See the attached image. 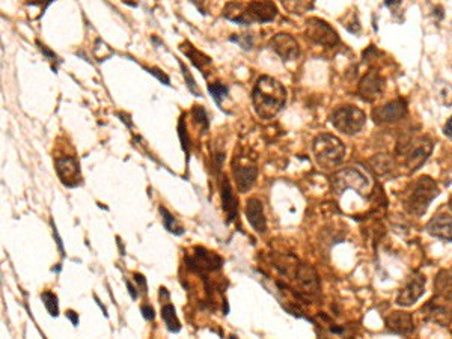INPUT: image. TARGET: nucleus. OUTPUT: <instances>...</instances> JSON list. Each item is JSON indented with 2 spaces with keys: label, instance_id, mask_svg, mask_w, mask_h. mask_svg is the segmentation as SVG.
<instances>
[{
  "label": "nucleus",
  "instance_id": "obj_25",
  "mask_svg": "<svg viewBox=\"0 0 452 339\" xmlns=\"http://www.w3.org/2000/svg\"><path fill=\"white\" fill-rule=\"evenodd\" d=\"M282 5L293 14H304L314 6V0H282Z\"/></svg>",
  "mask_w": 452,
  "mask_h": 339
},
{
  "label": "nucleus",
  "instance_id": "obj_38",
  "mask_svg": "<svg viewBox=\"0 0 452 339\" xmlns=\"http://www.w3.org/2000/svg\"><path fill=\"white\" fill-rule=\"evenodd\" d=\"M38 45H39V50H41V53H44V55H45L47 58H50V59H58V56H56V55H55L53 52H50V50H49V49H47L45 45H42L41 42H38Z\"/></svg>",
  "mask_w": 452,
  "mask_h": 339
},
{
  "label": "nucleus",
  "instance_id": "obj_14",
  "mask_svg": "<svg viewBox=\"0 0 452 339\" xmlns=\"http://www.w3.org/2000/svg\"><path fill=\"white\" fill-rule=\"evenodd\" d=\"M383 89H385V80L375 72H368L359 82L358 93L363 101L372 103L383 93Z\"/></svg>",
  "mask_w": 452,
  "mask_h": 339
},
{
  "label": "nucleus",
  "instance_id": "obj_18",
  "mask_svg": "<svg viewBox=\"0 0 452 339\" xmlns=\"http://www.w3.org/2000/svg\"><path fill=\"white\" fill-rule=\"evenodd\" d=\"M246 219L249 225L253 228L255 232L258 234H266L267 232V219L264 214V207L263 202L256 198H250L246 202Z\"/></svg>",
  "mask_w": 452,
  "mask_h": 339
},
{
  "label": "nucleus",
  "instance_id": "obj_7",
  "mask_svg": "<svg viewBox=\"0 0 452 339\" xmlns=\"http://www.w3.org/2000/svg\"><path fill=\"white\" fill-rule=\"evenodd\" d=\"M185 264L193 273L207 280L210 273L219 272L222 269L223 259L217 253L207 250L205 247H195L193 253L185 255Z\"/></svg>",
  "mask_w": 452,
  "mask_h": 339
},
{
  "label": "nucleus",
  "instance_id": "obj_22",
  "mask_svg": "<svg viewBox=\"0 0 452 339\" xmlns=\"http://www.w3.org/2000/svg\"><path fill=\"white\" fill-rule=\"evenodd\" d=\"M180 50L184 53V56L192 62L198 69H201V71H205V68L211 65L210 58H208L205 53L199 52V50H198L192 42H188V41L181 42Z\"/></svg>",
  "mask_w": 452,
  "mask_h": 339
},
{
  "label": "nucleus",
  "instance_id": "obj_35",
  "mask_svg": "<svg viewBox=\"0 0 452 339\" xmlns=\"http://www.w3.org/2000/svg\"><path fill=\"white\" fill-rule=\"evenodd\" d=\"M134 280H136V285H137V288L144 293V294H147V279L144 278L142 275H139V273H134Z\"/></svg>",
  "mask_w": 452,
  "mask_h": 339
},
{
  "label": "nucleus",
  "instance_id": "obj_34",
  "mask_svg": "<svg viewBox=\"0 0 452 339\" xmlns=\"http://www.w3.org/2000/svg\"><path fill=\"white\" fill-rule=\"evenodd\" d=\"M147 69H148V72H150V74H152L154 77H157V79H158L161 83H164V85H168V86L171 85V80H169V77H168V76H166L163 71H160L158 68H147Z\"/></svg>",
  "mask_w": 452,
  "mask_h": 339
},
{
  "label": "nucleus",
  "instance_id": "obj_11",
  "mask_svg": "<svg viewBox=\"0 0 452 339\" xmlns=\"http://www.w3.org/2000/svg\"><path fill=\"white\" fill-rule=\"evenodd\" d=\"M55 167L56 174L62 181V184L66 187H77L82 184V172L79 160L73 155H63L55 158Z\"/></svg>",
  "mask_w": 452,
  "mask_h": 339
},
{
  "label": "nucleus",
  "instance_id": "obj_29",
  "mask_svg": "<svg viewBox=\"0 0 452 339\" xmlns=\"http://www.w3.org/2000/svg\"><path fill=\"white\" fill-rule=\"evenodd\" d=\"M372 166H374V169H375V172L377 174H380V175H385V174H388L389 171H391L392 167V160L388 157V155H377L372 161Z\"/></svg>",
  "mask_w": 452,
  "mask_h": 339
},
{
  "label": "nucleus",
  "instance_id": "obj_15",
  "mask_svg": "<svg viewBox=\"0 0 452 339\" xmlns=\"http://www.w3.org/2000/svg\"><path fill=\"white\" fill-rule=\"evenodd\" d=\"M220 199H222V210L226 214V220L231 223L237 220L239 216V199L234 193L231 181L226 175H222L220 180Z\"/></svg>",
  "mask_w": 452,
  "mask_h": 339
},
{
  "label": "nucleus",
  "instance_id": "obj_10",
  "mask_svg": "<svg viewBox=\"0 0 452 339\" xmlns=\"http://www.w3.org/2000/svg\"><path fill=\"white\" fill-rule=\"evenodd\" d=\"M423 310L426 312V320L437 323L440 326H448L452 318V297L451 294L440 293V296L434 297Z\"/></svg>",
  "mask_w": 452,
  "mask_h": 339
},
{
  "label": "nucleus",
  "instance_id": "obj_1",
  "mask_svg": "<svg viewBox=\"0 0 452 339\" xmlns=\"http://www.w3.org/2000/svg\"><path fill=\"white\" fill-rule=\"evenodd\" d=\"M287 103L285 86L270 76H261L252 91V104L261 119H273Z\"/></svg>",
  "mask_w": 452,
  "mask_h": 339
},
{
  "label": "nucleus",
  "instance_id": "obj_6",
  "mask_svg": "<svg viewBox=\"0 0 452 339\" xmlns=\"http://www.w3.org/2000/svg\"><path fill=\"white\" fill-rule=\"evenodd\" d=\"M433 143L426 137H419V139H407L404 143H398L396 153L404 158V166L410 171L415 172L419 169L422 164L426 161L428 155L431 154Z\"/></svg>",
  "mask_w": 452,
  "mask_h": 339
},
{
  "label": "nucleus",
  "instance_id": "obj_33",
  "mask_svg": "<svg viewBox=\"0 0 452 339\" xmlns=\"http://www.w3.org/2000/svg\"><path fill=\"white\" fill-rule=\"evenodd\" d=\"M439 96H440V101L445 104V106H451L452 104V86L443 83L440 86V92H439Z\"/></svg>",
  "mask_w": 452,
  "mask_h": 339
},
{
  "label": "nucleus",
  "instance_id": "obj_36",
  "mask_svg": "<svg viewBox=\"0 0 452 339\" xmlns=\"http://www.w3.org/2000/svg\"><path fill=\"white\" fill-rule=\"evenodd\" d=\"M140 310H142V315H144L145 320H148V321H152V320H154V317H155V315H154V309L151 308L150 305H142Z\"/></svg>",
  "mask_w": 452,
  "mask_h": 339
},
{
  "label": "nucleus",
  "instance_id": "obj_13",
  "mask_svg": "<svg viewBox=\"0 0 452 339\" xmlns=\"http://www.w3.org/2000/svg\"><path fill=\"white\" fill-rule=\"evenodd\" d=\"M270 49L285 62L296 61L300 56L299 42L288 33H277L270 41Z\"/></svg>",
  "mask_w": 452,
  "mask_h": 339
},
{
  "label": "nucleus",
  "instance_id": "obj_37",
  "mask_svg": "<svg viewBox=\"0 0 452 339\" xmlns=\"http://www.w3.org/2000/svg\"><path fill=\"white\" fill-rule=\"evenodd\" d=\"M125 283H127L128 293L131 294V299H133V300H136V299L139 297V289H137V288H136V286H134L131 282H130V280H125Z\"/></svg>",
  "mask_w": 452,
  "mask_h": 339
},
{
  "label": "nucleus",
  "instance_id": "obj_5",
  "mask_svg": "<svg viewBox=\"0 0 452 339\" xmlns=\"http://www.w3.org/2000/svg\"><path fill=\"white\" fill-rule=\"evenodd\" d=\"M330 187L336 196H341L348 188L358 191L361 196H366L369 191V178L356 167H344L331 175Z\"/></svg>",
  "mask_w": 452,
  "mask_h": 339
},
{
  "label": "nucleus",
  "instance_id": "obj_32",
  "mask_svg": "<svg viewBox=\"0 0 452 339\" xmlns=\"http://www.w3.org/2000/svg\"><path fill=\"white\" fill-rule=\"evenodd\" d=\"M231 41L237 42L243 50L252 49V36H249V35H232Z\"/></svg>",
  "mask_w": 452,
  "mask_h": 339
},
{
  "label": "nucleus",
  "instance_id": "obj_31",
  "mask_svg": "<svg viewBox=\"0 0 452 339\" xmlns=\"http://www.w3.org/2000/svg\"><path fill=\"white\" fill-rule=\"evenodd\" d=\"M178 136L181 139V147L184 150V153L187 155V161H188V154H190V140H188V134H187V127L184 123V116L180 118V124H178Z\"/></svg>",
  "mask_w": 452,
  "mask_h": 339
},
{
  "label": "nucleus",
  "instance_id": "obj_16",
  "mask_svg": "<svg viewBox=\"0 0 452 339\" xmlns=\"http://www.w3.org/2000/svg\"><path fill=\"white\" fill-rule=\"evenodd\" d=\"M425 289V278L421 275H416L410 279L404 288L396 296V305L399 306H412L416 300H419Z\"/></svg>",
  "mask_w": 452,
  "mask_h": 339
},
{
  "label": "nucleus",
  "instance_id": "obj_28",
  "mask_svg": "<svg viewBox=\"0 0 452 339\" xmlns=\"http://www.w3.org/2000/svg\"><path fill=\"white\" fill-rule=\"evenodd\" d=\"M192 115H193V119L196 121V124H199V125L202 127L204 131H208V127H210V118H208L207 110H205L202 106H195L193 110H192Z\"/></svg>",
  "mask_w": 452,
  "mask_h": 339
},
{
  "label": "nucleus",
  "instance_id": "obj_12",
  "mask_svg": "<svg viewBox=\"0 0 452 339\" xmlns=\"http://www.w3.org/2000/svg\"><path fill=\"white\" fill-rule=\"evenodd\" d=\"M232 175L237 184V190L240 193H247L255 183H256V177H258V169L255 164H249V163H243L240 158L234 157L232 160Z\"/></svg>",
  "mask_w": 452,
  "mask_h": 339
},
{
  "label": "nucleus",
  "instance_id": "obj_26",
  "mask_svg": "<svg viewBox=\"0 0 452 339\" xmlns=\"http://www.w3.org/2000/svg\"><path fill=\"white\" fill-rule=\"evenodd\" d=\"M41 299H42V303L45 309L49 310V313L52 317H58L59 315V303H58V296L52 291H45L41 294Z\"/></svg>",
  "mask_w": 452,
  "mask_h": 339
},
{
  "label": "nucleus",
  "instance_id": "obj_23",
  "mask_svg": "<svg viewBox=\"0 0 452 339\" xmlns=\"http://www.w3.org/2000/svg\"><path fill=\"white\" fill-rule=\"evenodd\" d=\"M161 318L164 321V326L169 332L172 333H178L181 330V323L177 317V310L175 306L169 302H161Z\"/></svg>",
  "mask_w": 452,
  "mask_h": 339
},
{
  "label": "nucleus",
  "instance_id": "obj_3",
  "mask_svg": "<svg viewBox=\"0 0 452 339\" xmlns=\"http://www.w3.org/2000/svg\"><path fill=\"white\" fill-rule=\"evenodd\" d=\"M312 151H314L317 164L326 171L339 166L345 157L344 143L336 136L329 133H323L315 137L312 143Z\"/></svg>",
  "mask_w": 452,
  "mask_h": 339
},
{
  "label": "nucleus",
  "instance_id": "obj_8",
  "mask_svg": "<svg viewBox=\"0 0 452 339\" xmlns=\"http://www.w3.org/2000/svg\"><path fill=\"white\" fill-rule=\"evenodd\" d=\"M365 121H366L365 113L361 109L350 106V104L338 107L330 115L331 125L338 131H341L347 136H353V134L359 133L365 125Z\"/></svg>",
  "mask_w": 452,
  "mask_h": 339
},
{
  "label": "nucleus",
  "instance_id": "obj_41",
  "mask_svg": "<svg viewBox=\"0 0 452 339\" xmlns=\"http://www.w3.org/2000/svg\"><path fill=\"white\" fill-rule=\"evenodd\" d=\"M449 207H451V210H452V196H451V199H449Z\"/></svg>",
  "mask_w": 452,
  "mask_h": 339
},
{
  "label": "nucleus",
  "instance_id": "obj_39",
  "mask_svg": "<svg viewBox=\"0 0 452 339\" xmlns=\"http://www.w3.org/2000/svg\"><path fill=\"white\" fill-rule=\"evenodd\" d=\"M69 320H71V323L74 324V326H77L79 324V315L74 312V310H66V313H65Z\"/></svg>",
  "mask_w": 452,
  "mask_h": 339
},
{
  "label": "nucleus",
  "instance_id": "obj_17",
  "mask_svg": "<svg viewBox=\"0 0 452 339\" xmlns=\"http://www.w3.org/2000/svg\"><path fill=\"white\" fill-rule=\"evenodd\" d=\"M406 116V103L402 100H395L383 107H378L372 113V119L375 124L396 123Z\"/></svg>",
  "mask_w": 452,
  "mask_h": 339
},
{
  "label": "nucleus",
  "instance_id": "obj_4",
  "mask_svg": "<svg viewBox=\"0 0 452 339\" xmlns=\"http://www.w3.org/2000/svg\"><path fill=\"white\" fill-rule=\"evenodd\" d=\"M437 195H439L437 184L428 177H421L416 181V184L413 185V188L410 190V193L406 196L404 207L413 216H422V214H425L430 204L433 202V199Z\"/></svg>",
  "mask_w": 452,
  "mask_h": 339
},
{
  "label": "nucleus",
  "instance_id": "obj_24",
  "mask_svg": "<svg viewBox=\"0 0 452 339\" xmlns=\"http://www.w3.org/2000/svg\"><path fill=\"white\" fill-rule=\"evenodd\" d=\"M158 211H160V214H161V219H163V226L171 232V234H175V235H181V234H184V228H182V225H181L180 222L175 219V217L172 216L164 207H160L158 208Z\"/></svg>",
  "mask_w": 452,
  "mask_h": 339
},
{
  "label": "nucleus",
  "instance_id": "obj_27",
  "mask_svg": "<svg viewBox=\"0 0 452 339\" xmlns=\"http://www.w3.org/2000/svg\"><path fill=\"white\" fill-rule=\"evenodd\" d=\"M208 92L211 93V96H212V100L216 101V104H217V106H222V101L228 96L229 89H228L226 85L216 82V83H210V85H208Z\"/></svg>",
  "mask_w": 452,
  "mask_h": 339
},
{
  "label": "nucleus",
  "instance_id": "obj_19",
  "mask_svg": "<svg viewBox=\"0 0 452 339\" xmlns=\"http://www.w3.org/2000/svg\"><path fill=\"white\" fill-rule=\"evenodd\" d=\"M293 278L297 280L299 286L307 294H315L320 289V282L315 270L306 264H299Z\"/></svg>",
  "mask_w": 452,
  "mask_h": 339
},
{
  "label": "nucleus",
  "instance_id": "obj_21",
  "mask_svg": "<svg viewBox=\"0 0 452 339\" xmlns=\"http://www.w3.org/2000/svg\"><path fill=\"white\" fill-rule=\"evenodd\" d=\"M386 326L389 332L396 335H410L415 329L413 318L407 312H393L386 318Z\"/></svg>",
  "mask_w": 452,
  "mask_h": 339
},
{
  "label": "nucleus",
  "instance_id": "obj_30",
  "mask_svg": "<svg viewBox=\"0 0 452 339\" xmlns=\"http://www.w3.org/2000/svg\"><path fill=\"white\" fill-rule=\"evenodd\" d=\"M180 66H181V72H182V76H184V80H185V86H187V89L190 91V92L193 93V95H196V96H202V93L199 91V88H198V85H196V80L193 79V76H192V72L187 69V66L180 61Z\"/></svg>",
  "mask_w": 452,
  "mask_h": 339
},
{
  "label": "nucleus",
  "instance_id": "obj_9",
  "mask_svg": "<svg viewBox=\"0 0 452 339\" xmlns=\"http://www.w3.org/2000/svg\"><path fill=\"white\" fill-rule=\"evenodd\" d=\"M304 35L312 42L324 45V47H335L339 42V36L335 29L324 20H320V18H309L306 21Z\"/></svg>",
  "mask_w": 452,
  "mask_h": 339
},
{
  "label": "nucleus",
  "instance_id": "obj_40",
  "mask_svg": "<svg viewBox=\"0 0 452 339\" xmlns=\"http://www.w3.org/2000/svg\"><path fill=\"white\" fill-rule=\"evenodd\" d=\"M443 133H445V136L446 137H449L452 139V116L448 119V123L445 125V128H443Z\"/></svg>",
  "mask_w": 452,
  "mask_h": 339
},
{
  "label": "nucleus",
  "instance_id": "obj_2",
  "mask_svg": "<svg viewBox=\"0 0 452 339\" xmlns=\"http://www.w3.org/2000/svg\"><path fill=\"white\" fill-rule=\"evenodd\" d=\"M277 8L271 0H250L249 3L229 2L223 17L237 25L250 26L253 23H270L277 17Z\"/></svg>",
  "mask_w": 452,
  "mask_h": 339
},
{
  "label": "nucleus",
  "instance_id": "obj_20",
  "mask_svg": "<svg viewBox=\"0 0 452 339\" xmlns=\"http://www.w3.org/2000/svg\"><path fill=\"white\" fill-rule=\"evenodd\" d=\"M426 232L445 241H452V217L448 214H437L426 225Z\"/></svg>",
  "mask_w": 452,
  "mask_h": 339
}]
</instances>
